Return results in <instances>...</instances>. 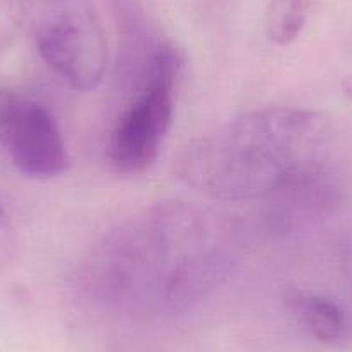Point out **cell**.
<instances>
[{
	"mask_svg": "<svg viewBox=\"0 0 352 352\" xmlns=\"http://www.w3.org/2000/svg\"><path fill=\"white\" fill-rule=\"evenodd\" d=\"M345 147L328 114L266 107L192 140L176 157L188 187L223 202L270 199L280 218L328 214L344 201Z\"/></svg>",
	"mask_w": 352,
	"mask_h": 352,
	"instance_id": "obj_1",
	"label": "cell"
},
{
	"mask_svg": "<svg viewBox=\"0 0 352 352\" xmlns=\"http://www.w3.org/2000/svg\"><path fill=\"white\" fill-rule=\"evenodd\" d=\"M239 257L232 225L209 208L162 201L104 233L81 266L96 302L133 316L185 313L225 282Z\"/></svg>",
	"mask_w": 352,
	"mask_h": 352,
	"instance_id": "obj_2",
	"label": "cell"
},
{
	"mask_svg": "<svg viewBox=\"0 0 352 352\" xmlns=\"http://www.w3.org/2000/svg\"><path fill=\"white\" fill-rule=\"evenodd\" d=\"M47 66L74 90L102 81L107 38L92 0H8Z\"/></svg>",
	"mask_w": 352,
	"mask_h": 352,
	"instance_id": "obj_3",
	"label": "cell"
},
{
	"mask_svg": "<svg viewBox=\"0 0 352 352\" xmlns=\"http://www.w3.org/2000/svg\"><path fill=\"white\" fill-rule=\"evenodd\" d=\"M184 57L173 43L164 47L144 87L131 96L107 142V159L120 175L147 171L161 152L173 121L175 85Z\"/></svg>",
	"mask_w": 352,
	"mask_h": 352,
	"instance_id": "obj_4",
	"label": "cell"
},
{
	"mask_svg": "<svg viewBox=\"0 0 352 352\" xmlns=\"http://www.w3.org/2000/svg\"><path fill=\"white\" fill-rule=\"evenodd\" d=\"M0 145L21 175L47 180L69 166L66 142L54 114L26 97L6 96L0 109Z\"/></svg>",
	"mask_w": 352,
	"mask_h": 352,
	"instance_id": "obj_5",
	"label": "cell"
},
{
	"mask_svg": "<svg viewBox=\"0 0 352 352\" xmlns=\"http://www.w3.org/2000/svg\"><path fill=\"white\" fill-rule=\"evenodd\" d=\"M283 300L287 309L318 342L335 344L344 337L347 320L335 300L297 287L287 289L283 292Z\"/></svg>",
	"mask_w": 352,
	"mask_h": 352,
	"instance_id": "obj_6",
	"label": "cell"
},
{
	"mask_svg": "<svg viewBox=\"0 0 352 352\" xmlns=\"http://www.w3.org/2000/svg\"><path fill=\"white\" fill-rule=\"evenodd\" d=\"M309 0H272L264 14V32L276 45L292 43L309 18Z\"/></svg>",
	"mask_w": 352,
	"mask_h": 352,
	"instance_id": "obj_7",
	"label": "cell"
},
{
	"mask_svg": "<svg viewBox=\"0 0 352 352\" xmlns=\"http://www.w3.org/2000/svg\"><path fill=\"white\" fill-rule=\"evenodd\" d=\"M18 254V236L11 218L0 206V272H4Z\"/></svg>",
	"mask_w": 352,
	"mask_h": 352,
	"instance_id": "obj_8",
	"label": "cell"
}]
</instances>
